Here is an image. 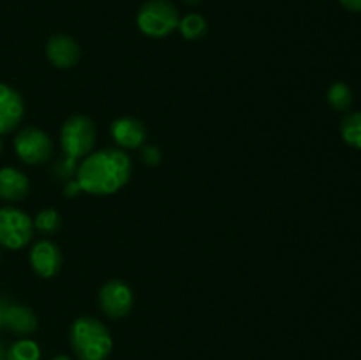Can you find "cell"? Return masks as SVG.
<instances>
[{"mask_svg":"<svg viewBox=\"0 0 361 360\" xmlns=\"http://www.w3.org/2000/svg\"><path fill=\"white\" fill-rule=\"evenodd\" d=\"M133 162L120 148L92 152L78 164L76 182L81 191L95 196H108L122 189L130 179Z\"/></svg>","mask_w":361,"mask_h":360,"instance_id":"cell-1","label":"cell"},{"mask_svg":"<svg viewBox=\"0 0 361 360\" xmlns=\"http://www.w3.org/2000/svg\"><path fill=\"white\" fill-rule=\"evenodd\" d=\"M6 352H7V349L4 348V344L0 342V360H6Z\"/></svg>","mask_w":361,"mask_h":360,"instance_id":"cell-23","label":"cell"},{"mask_svg":"<svg viewBox=\"0 0 361 360\" xmlns=\"http://www.w3.org/2000/svg\"><path fill=\"white\" fill-rule=\"evenodd\" d=\"M69 341L80 360H106L113 349L108 327L92 316H81L71 325Z\"/></svg>","mask_w":361,"mask_h":360,"instance_id":"cell-2","label":"cell"},{"mask_svg":"<svg viewBox=\"0 0 361 360\" xmlns=\"http://www.w3.org/2000/svg\"><path fill=\"white\" fill-rule=\"evenodd\" d=\"M30 265L41 277L48 279L59 274L62 267V253L51 240H39L30 251Z\"/></svg>","mask_w":361,"mask_h":360,"instance_id":"cell-10","label":"cell"},{"mask_svg":"<svg viewBox=\"0 0 361 360\" xmlns=\"http://www.w3.org/2000/svg\"><path fill=\"white\" fill-rule=\"evenodd\" d=\"M185 4H189V6H197V4H201L203 0H183Z\"/></svg>","mask_w":361,"mask_h":360,"instance_id":"cell-25","label":"cell"},{"mask_svg":"<svg viewBox=\"0 0 361 360\" xmlns=\"http://www.w3.org/2000/svg\"><path fill=\"white\" fill-rule=\"evenodd\" d=\"M6 360H41V348L32 339H20L7 348Z\"/></svg>","mask_w":361,"mask_h":360,"instance_id":"cell-17","label":"cell"},{"mask_svg":"<svg viewBox=\"0 0 361 360\" xmlns=\"http://www.w3.org/2000/svg\"><path fill=\"white\" fill-rule=\"evenodd\" d=\"M25 106L20 92L6 83H0V136L9 134L23 120Z\"/></svg>","mask_w":361,"mask_h":360,"instance_id":"cell-8","label":"cell"},{"mask_svg":"<svg viewBox=\"0 0 361 360\" xmlns=\"http://www.w3.org/2000/svg\"><path fill=\"white\" fill-rule=\"evenodd\" d=\"M136 23L145 35L161 39L178 28L180 14L169 0H148L137 11Z\"/></svg>","mask_w":361,"mask_h":360,"instance_id":"cell-4","label":"cell"},{"mask_svg":"<svg viewBox=\"0 0 361 360\" xmlns=\"http://www.w3.org/2000/svg\"><path fill=\"white\" fill-rule=\"evenodd\" d=\"M30 191V182L23 172L16 168H0V200L20 201Z\"/></svg>","mask_w":361,"mask_h":360,"instance_id":"cell-12","label":"cell"},{"mask_svg":"<svg viewBox=\"0 0 361 360\" xmlns=\"http://www.w3.org/2000/svg\"><path fill=\"white\" fill-rule=\"evenodd\" d=\"M4 327L18 335H28L37 328V318L34 311L28 309L21 304H7L6 316H4Z\"/></svg>","mask_w":361,"mask_h":360,"instance_id":"cell-13","label":"cell"},{"mask_svg":"<svg viewBox=\"0 0 361 360\" xmlns=\"http://www.w3.org/2000/svg\"><path fill=\"white\" fill-rule=\"evenodd\" d=\"M60 226H62V217L55 208H44L34 219V228L41 233H46V235L59 232Z\"/></svg>","mask_w":361,"mask_h":360,"instance_id":"cell-18","label":"cell"},{"mask_svg":"<svg viewBox=\"0 0 361 360\" xmlns=\"http://www.w3.org/2000/svg\"><path fill=\"white\" fill-rule=\"evenodd\" d=\"M134 296L129 286L123 281L113 279L108 281L99 292V306L102 313L109 318H123L133 309Z\"/></svg>","mask_w":361,"mask_h":360,"instance_id":"cell-7","label":"cell"},{"mask_svg":"<svg viewBox=\"0 0 361 360\" xmlns=\"http://www.w3.org/2000/svg\"><path fill=\"white\" fill-rule=\"evenodd\" d=\"M341 134L349 147L361 150V112H351L342 119Z\"/></svg>","mask_w":361,"mask_h":360,"instance_id":"cell-15","label":"cell"},{"mask_svg":"<svg viewBox=\"0 0 361 360\" xmlns=\"http://www.w3.org/2000/svg\"><path fill=\"white\" fill-rule=\"evenodd\" d=\"M80 191H81V189H80V186H78L76 179H73V180H69V182H66V189H63V193H66V196L74 198L78 193H80Z\"/></svg>","mask_w":361,"mask_h":360,"instance_id":"cell-21","label":"cell"},{"mask_svg":"<svg viewBox=\"0 0 361 360\" xmlns=\"http://www.w3.org/2000/svg\"><path fill=\"white\" fill-rule=\"evenodd\" d=\"M14 152L25 164H44L53 154V141L44 131L37 127H25L14 138Z\"/></svg>","mask_w":361,"mask_h":360,"instance_id":"cell-6","label":"cell"},{"mask_svg":"<svg viewBox=\"0 0 361 360\" xmlns=\"http://www.w3.org/2000/svg\"><path fill=\"white\" fill-rule=\"evenodd\" d=\"M111 136L122 148H140L147 140V127L134 116H120L111 124Z\"/></svg>","mask_w":361,"mask_h":360,"instance_id":"cell-11","label":"cell"},{"mask_svg":"<svg viewBox=\"0 0 361 360\" xmlns=\"http://www.w3.org/2000/svg\"><path fill=\"white\" fill-rule=\"evenodd\" d=\"M178 28L183 39H187V41H200V39H203L207 35L208 23L201 14L190 13L180 20Z\"/></svg>","mask_w":361,"mask_h":360,"instance_id":"cell-14","label":"cell"},{"mask_svg":"<svg viewBox=\"0 0 361 360\" xmlns=\"http://www.w3.org/2000/svg\"><path fill=\"white\" fill-rule=\"evenodd\" d=\"M34 221L23 210L14 207L0 208V246L18 251L34 236Z\"/></svg>","mask_w":361,"mask_h":360,"instance_id":"cell-5","label":"cell"},{"mask_svg":"<svg viewBox=\"0 0 361 360\" xmlns=\"http://www.w3.org/2000/svg\"><path fill=\"white\" fill-rule=\"evenodd\" d=\"M141 157H143V162L148 166H157L161 162V150H159L155 145H148L141 150Z\"/></svg>","mask_w":361,"mask_h":360,"instance_id":"cell-19","label":"cell"},{"mask_svg":"<svg viewBox=\"0 0 361 360\" xmlns=\"http://www.w3.org/2000/svg\"><path fill=\"white\" fill-rule=\"evenodd\" d=\"M97 131L94 122L85 115H73L63 122L60 131L63 159L78 166V159H85L94 152Z\"/></svg>","mask_w":361,"mask_h":360,"instance_id":"cell-3","label":"cell"},{"mask_svg":"<svg viewBox=\"0 0 361 360\" xmlns=\"http://www.w3.org/2000/svg\"><path fill=\"white\" fill-rule=\"evenodd\" d=\"M46 56L59 69H71L81 59V48L71 35L56 34L48 39Z\"/></svg>","mask_w":361,"mask_h":360,"instance_id":"cell-9","label":"cell"},{"mask_svg":"<svg viewBox=\"0 0 361 360\" xmlns=\"http://www.w3.org/2000/svg\"><path fill=\"white\" fill-rule=\"evenodd\" d=\"M51 360H73V359H71V356H67V355H56V356H53Z\"/></svg>","mask_w":361,"mask_h":360,"instance_id":"cell-24","label":"cell"},{"mask_svg":"<svg viewBox=\"0 0 361 360\" xmlns=\"http://www.w3.org/2000/svg\"><path fill=\"white\" fill-rule=\"evenodd\" d=\"M7 304H9V302H6V300L0 299V328H4V316H6Z\"/></svg>","mask_w":361,"mask_h":360,"instance_id":"cell-22","label":"cell"},{"mask_svg":"<svg viewBox=\"0 0 361 360\" xmlns=\"http://www.w3.org/2000/svg\"><path fill=\"white\" fill-rule=\"evenodd\" d=\"M344 9L351 11V13H361V0H338Z\"/></svg>","mask_w":361,"mask_h":360,"instance_id":"cell-20","label":"cell"},{"mask_svg":"<svg viewBox=\"0 0 361 360\" xmlns=\"http://www.w3.org/2000/svg\"><path fill=\"white\" fill-rule=\"evenodd\" d=\"M328 104L337 112H348L353 106V90L344 81H335L326 92Z\"/></svg>","mask_w":361,"mask_h":360,"instance_id":"cell-16","label":"cell"},{"mask_svg":"<svg viewBox=\"0 0 361 360\" xmlns=\"http://www.w3.org/2000/svg\"><path fill=\"white\" fill-rule=\"evenodd\" d=\"M0 152H2V140H0Z\"/></svg>","mask_w":361,"mask_h":360,"instance_id":"cell-26","label":"cell"}]
</instances>
